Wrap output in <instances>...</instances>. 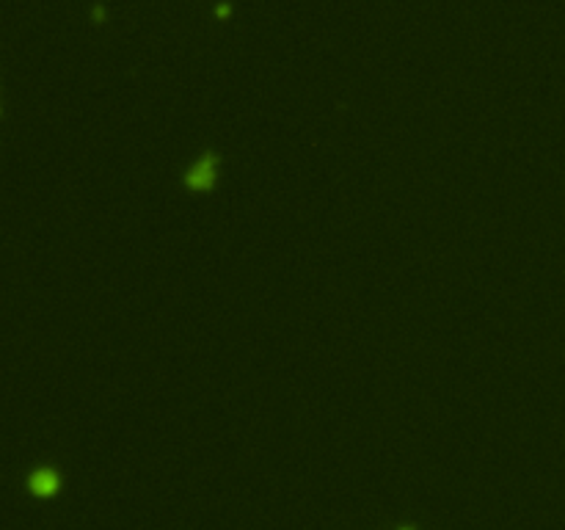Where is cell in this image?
Returning <instances> with one entry per match:
<instances>
[{"mask_svg": "<svg viewBox=\"0 0 565 530\" xmlns=\"http://www.w3.org/2000/svg\"><path fill=\"white\" fill-rule=\"evenodd\" d=\"M218 169H221V155L215 149H204L188 171L182 174V185L190 193H209L218 185Z\"/></svg>", "mask_w": 565, "mask_h": 530, "instance_id": "obj_1", "label": "cell"}, {"mask_svg": "<svg viewBox=\"0 0 565 530\" xmlns=\"http://www.w3.org/2000/svg\"><path fill=\"white\" fill-rule=\"evenodd\" d=\"M25 489H28L33 497H39V500H50V497H56V494L61 491V472L50 464L36 467V469L28 472Z\"/></svg>", "mask_w": 565, "mask_h": 530, "instance_id": "obj_2", "label": "cell"}, {"mask_svg": "<svg viewBox=\"0 0 565 530\" xmlns=\"http://www.w3.org/2000/svg\"><path fill=\"white\" fill-rule=\"evenodd\" d=\"M215 14H218V17L229 14V6H227V3H218V6H215Z\"/></svg>", "mask_w": 565, "mask_h": 530, "instance_id": "obj_3", "label": "cell"}, {"mask_svg": "<svg viewBox=\"0 0 565 530\" xmlns=\"http://www.w3.org/2000/svg\"><path fill=\"white\" fill-rule=\"evenodd\" d=\"M395 530H417L414 525H400V528H395Z\"/></svg>", "mask_w": 565, "mask_h": 530, "instance_id": "obj_4", "label": "cell"}]
</instances>
